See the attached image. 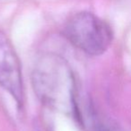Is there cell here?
<instances>
[{
    "label": "cell",
    "mask_w": 131,
    "mask_h": 131,
    "mask_svg": "<svg viewBox=\"0 0 131 131\" xmlns=\"http://www.w3.org/2000/svg\"><path fill=\"white\" fill-rule=\"evenodd\" d=\"M31 84L35 94L43 105L74 117L81 123L75 77L63 57L55 53L42 55L32 69Z\"/></svg>",
    "instance_id": "1"
},
{
    "label": "cell",
    "mask_w": 131,
    "mask_h": 131,
    "mask_svg": "<svg viewBox=\"0 0 131 131\" xmlns=\"http://www.w3.org/2000/svg\"><path fill=\"white\" fill-rule=\"evenodd\" d=\"M64 35L74 47L90 56L103 54L113 38L109 24L89 12L74 15L66 24Z\"/></svg>",
    "instance_id": "2"
},
{
    "label": "cell",
    "mask_w": 131,
    "mask_h": 131,
    "mask_svg": "<svg viewBox=\"0 0 131 131\" xmlns=\"http://www.w3.org/2000/svg\"><path fill=\"white\" fill-rule=\"evenodd\" d=\"M0 85L6 90L19 107L24 103V87L22 68L12 42L0 31Z\"/></svg>",
    "instance_id": "3"
}]
</instances>
